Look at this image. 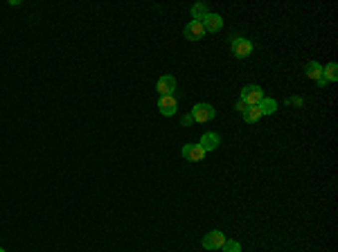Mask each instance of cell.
<instances>
[{
	"label": "cell",
	"mask_w": 338,
	"mask_h": 252,
	"mask_svg": "<svg viewBox=\"0 0 338 252\" xmlns=\"http://www.w3.org/2000/svg\"><path fill=\"white\" fill-rule=\"evenodd\" d=\"M257 106H259V111H262V115H273V113L277 111V102H275V99H266V97H264Z\"/></svg>",
	"instance_id": "cell-13"
},
{
	"label": "cell",
	"mask_w": 338,
	"mask_h": 252,
	"mask_svg": "<svg viewBox=\"0 0 338 252\" xmlns=\"http://www.w3.org/2000/svg\"><path fill=\"white\" fill-rule=\"evenodd\" d=\"M192 120L194 122H210V120H214V115H216V111H214V106L212 104H196V106L192 108Z\"/></svg>",
	"instance_id": "cell-2"
},
{
	"label": "cell",
	"mask_w": 338,
	"mask_h": 252,
	"mask_svg": "<svg viewBox=\"0 0 338 252\" xmlns=\"http://www.w3.org/2000/svg\"><path fill=\"white\" fill-rule=\"evenodd\" d=\"M323 79L327 81V84L329 81H338V66L334 63V61L327 63V68H323Z\"/></svg>",
	"instance_id": "cell-14"
},
{
	"label": "cell",
	"mask_w": 338,
	"mask_h": 252,
	"mask_svg": "<svg viewBox=\"0 0 338 252\" xmlns=\"http://www.w3.org/2000/svg\"><path fill=\"white\" fill-rule=\"evenodd\" d=\"M201 25L205 32H219V29L223 27V18H221L219 14H207L205 18L201 20Z\"/></svg>",
	"instance_id": "cell-9"
},
{
	"label": "cell",
	"mask_w": 338,
	"mask_h": 252,
	"mask_svg": "<svg viewBox=\"0 0 338 252\" xmlns=\"http://www.w3.org/2000/svg\"><path fill=\"white\" fill-rule=\"evenodd\" d=\"M262 99H264V90L259 86H244L241 88V102L246 106H257Z\"/></svg>",
	"instance_id": "cell-1"
},
{
	"label": "cell",
	"mask_w": 338,
	"mask_h": 252,
	"mask_svg": "<svg viewBox=\"0 0 338 252\" xmlns=\"http://www.w3.org/2000/svg\"><path fill=\"white\" fill-rule=\"evenodd\" d=\"M219 142L221 140H219V135H216V133H205V135L201 137V142H198V146H201V149L207 153V151H214L216 146H219Z\"/></svg>",
	"instance_id": "cell-10"
},
{
	"label": "cell",
	"mask_w": 338,
	"mask_h": 252,
	"mask_svg": "<svg viewBox=\"0 0 338 252\" xmlns=\"http://www.w3.org/2000/svg\"><path fill=\"white\" fill-rule=\"evenodd\" d=\"M156 90L160 93V97H167V95H174L176 90V79L171 75H165L158 79V84H156Z\"/></svg>",
	"instance_id": "cell-6"
},
{
	"label": "cell",
	"mask_w": 338,
	"mask_h": 252,
	"mask_svg": "<svg viewBox=\"0 0 338 252\" xmlns=\"http://www.w3.org/2000/svg\"><path fill=\"white\" fill-rule=\"evenodd\" d=\"M180 153H183V158L189 160V162H201V160L205 158V151H203L198 144H185Z\"/></svg>",
	"instance_id": "cell-7"
},
{
	"label": "cell",
	"mask_w": 338,
	"mask_h": 252,
	"mask_svg": "<svg viewBox=\"0 0 338 252\" xmlns=\"http://www.w3.org/2000/svg\"><path fill=\"white\" fill-rule=\"evenodd\" d=\"M203 36H205V29H203V25L198 23V20H192V23L185 25V38H189V41H201Z\"/></svg>",
	"instance_id": "cell-8"
},
{
	"label": "cell",
	"mask_w": 338,
	"mask_h": 252,
	"mask_svg": "<svg viewBox=\"0 0 338 252\" xmlns=\"http://www.w3.org/2000/svg\"><path fill=\"white\" fill-rule=\"evenodd\" d=\"M176 108H178V99H176L174 95H167V97L158 99V111L163 113L165 117H171L176 113Z\"/></svg>",
	"instance_id": "cell-5"
},
{
	"label": "cell",
	"mask_w": 338,
	"mask_h": 252,
	"mask_svg": "<svg viewBox=\"0 0 338 252\" xmlns=\"http://www.w3.org/2000/svg\"><path fill=\"white\" fill-rule=\"evenodd\" d=\"M0 252H7V250H2V248H0Z\"/></svg>",
	"instance_id": "cell-19"
},
{
	"label": "cell",
	"mask_w": 338,
	"mask_h": 252,
	"mask_svg": "<svg viewBox=\"0 0 338 252\" xmlns=\"http://www.w3.org/2000/svg\"><path fill=\"white\" fill-rule=\"evenodd\" d=\"M223 243H225V234L219 232V230H212V232H207L203 237V248L205 250H221Z\"/></svg>",
	"instance_id": "cell-4"
},
{
	"label": "cell",
	"mask_w": 338,
	"mask_h": 252,
	"mask_svg": "<svg viewBox=\"0 0 338 252\" xmlns=\"http://www.w3.org/2000/svg\"><path fill=\"white\" fill-rule=\"evenodd\" d=\"M305 72H307V77H309V79H314V81L323 79V66H320V63H316V61H309V63H307Z\"/></svg>",
	"instance_id": "cell-11"
},
{
	"label": "cell",
	"mask_w": 338,
	"mask_h": 252,
	"mask_svg": "<svg viewBox=\"0 0 338 252\" xmlns=\"http://www.w3.org/2000/svg\"><path fill=\"white\" fill-rule=\"evenodd\" d=\"M223 252H241V246L237 241H232V239H225L223 248H221Z\"/></svg>",
	"instance_id": "cell-16"
},
{
	"label": "cell",
	"mask_w": 338,
	"mask_h": 252,
	"mask_svg": "<svg viewBox=\"0 0 338 252\" xmlns=\"http://www.w3.org/2000/svg\"><path fill=\"white\" fill-rule=\"evenodd\" d=\"M232 54H235L237 59H246V56H250L253 54V43H250L246 36H237L235 41H232Z\"/></svg>",
	"instance_id": "cell-3"
},
{
	"label": "cell",
	"mask_w": 338,
	"mask_h": 252,
	"mask_svg": "<svg viewBox=\"0 0 338 252\" xmlns=\"http://www.w3.org/2000/svg\"><path fill=\"white\" fill-rule=\"evenodd\" d=\"M207 14H210V11H207L205 5H194V7H192V16H194V20H198V23H201V20L205 18Z\"/></svg>",
	"instance_id": "cell-15"
},
{
	"label": "cell",
	"mask_w": 338,
	"mask_h": 252,
	"mask_svg": "<svg viewBox=\"0 0 338 252\" xmlns=\"http://www.w3.org/2000/svg\"><path fill=\"white\" fill-rule=\"evenodd\" d=\"M192 122H194V120H192V115H185V117H183V126H189Z\"/></svg>",
	"instance_id": "cell-18"
},
{
	"label": "cell",
	"mask_w": 338,
	"mask_h": 252,
	"mask_svg": "<svg viewBox=\"0 0 338 252\" xmlns=\"http://www.w3.org/2000/svg\"><path fill=\"white\" fill-rule=\"evenodd\" d=\"M235 108H237V111H239V113H244V111H246V108H248V106H246V104H244V102H241V99H239V102H237V106H235Z\"/></svg>",
	"instance_id": "cell-17"
},
{
	"label": "cell",
	"mask_w": 338,
	"mask_h": 252,
	"mask_svg": "<svg viewBox=\"0 0 338 252\" xmlns=\"http://www.w3.org/2000/svg\"><path fill=\"white\" fill-rule=\"evenodd\" d=\"M241 115H244L246 124H255V122L262 117V111H259V106H248L244 113H241Z\"/></svg>",
	"instance_id": "cell-12"
}]
</instances>
